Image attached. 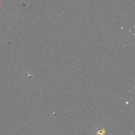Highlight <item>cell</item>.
I'll list each match as a JSON object with an SVG mask.
<instances>
[{
    "mask_svg": "<svg viewBox=\"0 0 135 135\" xmlns=\"http://www.w3.org/2000/svg\"><path fill=\"white\" fill-rule=\"evenodd\" d=\"M96 135H105V128H100V129H97Z\"/></svg>",
    "mask_w": 135,
    "mask_h": 135,
    "instance_id": "obj_1",
    "label": "cell"
}]
</instances>
